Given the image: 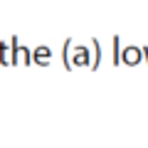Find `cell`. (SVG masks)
Wrapping results in <instances>:
<instances>
[]
</instances>
